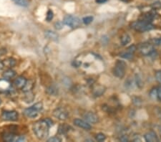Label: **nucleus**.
<instances>
[{
  "label": "nucleus",
  "mask_w": 161,
  "mask_h": 142,
  "mask_svg": "<svg viewBox=\"0 0 161 142\" xmlns=\"http://www.w3.org/2000/svg\"><path fill=\"white\" fill-rule=\"evenodd\" d=\"M16 139V135L14 133L12 132H5L2 134V139L4 141L11 142L14 141Z\"/></svg>",
  "instance_id": "obj_15"
},
{
  "label": "nucleus",
  "mask_w": 161,
  "mask_h": 142,
  "mask_svg": "<svg viewBox=\"0 0 161 142\" xmlns=\"http://www.w3.org/2000/svg\"><path fill=\"white\" fill-rule=\"evenodd\" d=\"M120 140L121 141L125 142V141H129V139H128V137H127V136L123 135V136H122V137H121L120 138Z\"/></svg>",
  "instance_id": "obj_36"
},
{
  "label": "nucleus",
  "mask_w": 161,
  "mask_h": 142,
  "mask_svg": "<svg viewBox=\"0 0 161 142\" xmlns=\"http://www.w3.org/2000/svg\"><path fill=\"white\" fill-rule=\"evenodd\" d=\"M54 117H55L57 119L60 120V121H64L67 119L69 116L68 111L63 108H57L56 109L54 110L53 113Z\"/></svg>",
  "instance_id": "obj_7"
},
{
  "label": "nucleus",
  "mask_w": 161,
  "mask_h": 142,
  "mask_svg": "<svg viewBox=\"0 0 161 142\" xmlns=\"http://www.w3.org/2000/svg\"><path fill=\"white\" fill-rule=\"evenodd\" d=\"M160 137H161V133H160Z\"/></svg>",
  "instance_id": "obj_41"
},
{
  "label": "nucleus",
  "mask_w": 161,
  "mask_h": 142,
  "mask_svg": "<svg viewBox=\"0 0 161 142\" xmlns=\"http://www.w3.org/2000/svg\"><path fill=\"white\" fill-rule=\"evenodd\" d=\"M93 17H91V16H89V17H84L83 19V22L85 24H89L93 22Z\"/></svg>",
  "instance_id": "obj_26"
},
{
  "label": "nucleus",
  "mask_w": 161,
  "mask_h": 142,
  "mask_svg": "<svg viewBox=\"0 0 161 142\" xmlns=\"http://www.w3.org/2000/svg\"><path fill=\"white\" fill-rule=\"evenodd\" d=\"M11 90V83L6 78L0 79V93H6Z\"/></svg>",
  "instance_id": "obj_9"
},
{
  "label": "nucleus",
  "mask_w": 161,
  "mask_h": 142,
  "mask_svg": "<svg viewBox=\"0 0 161 142\" xmlns=\"http://www.w3.org/2000/svg\"><path fill=\"white\" fill-rule=\"evenodd\" d=\"M150 96L152 99H156L158 97V90L157 88H154L150 92Z\"/></svg>",
  "instance_id": "obj_28"
},
{
  "label": "nucleus",
  "mask_w": 161,
  "mask_h": 142,
  "mask_svg": "<svg viewBox=\"0 0 161 142\" xmlns=\"http://www.w3.org/2000/svg\"><path fill=\"white\" fill-rule=\"evenodd\" d=\"M25 93V96L24 97V101L26 102V103H31L34 101V93H32V90L31 91H29V92H26Z\"/></svg>",
  "instance_id": "obj_19"
},
{
  "label": "nucleus",
  "mask_w": 161,
  "mask_h": 142,
  "mask_svg": "<svg viewBox=\"0 0 161 142\" xmlns=\"http://www.w3.org/2000/svg\"><path fill=\"white\" fill-rule=\"evenodd\" d=\"M83 117L86 121H88L89 123H91V124H96L99 121V118H98L97 116L92 112L85 113Z\"/></svg>",
  "instance_id": "obj_11"
},
{
  "label": "nucleus",
  "mask_w": 161,
  "mask_h": 142,
  "mask_svg": "<svg viewBox=\"0 0 161 142\" xmlns=\"http://www.w3.org/2000/svg\"><path fill=\"white\" fill-rule=\"evenodd\" d=\"M122 1H128V0H122Z\"/></svg>",
  "instance_id": "obj_39"
},
{
  "label": "nucleus",
  "mask_w": 161,
  "mask_h": 142,
  "mask_svg": "<svg viewBox=\"0 0 161 142\" xmlns=\"http://www.w3.org/2000/svg\"><path fill=\"white\" fill-rule=\"evenodd\" d=\"M1 99H0V104H1Z\"/></svg>",
  "instance_id": "obj_40"
},
{
  "label": "nucleus",
  "mask_w": 161,
  "mask_h": 142,
  "mask_svg": "<svg viewBox=\"0 0 161 142\" xmlns=\"http://www.w3.org/2000/svg\"><path fill=\"white\" fill-rule=\"evenodd\" d=\"M105 139H106V137L105 136V134H102V133L97 134L95 137V139L97 141H105Z\"/></svg>",
  "instance_id": "obj_24"
},
{
  "label": "nucleus",
  "mask_w": 161,
  "mask_h": 142,
  "mask_svg": "<svg viewBox=\"0 0 161 142\" xmlns=\"http://www.w3.org/2000/svg\"><path fill=\"white\" fill-rule=\"evenodd\" d=\"M140 52L142 55L145 56L150 55L154 52V47L151 44L144 43L140 45Z\"/></svg>",
  "instance_id": "obj_8"
},
{
  "label": "nucleus",
  "mask_w": 161,
  "mask_h": 142,
  "mask_svg": "<svg viewBox=\"0 0 161 142\" xmlns=\"http://www.w3.org/2000/svg\"><path fill=\"white\" fill-rule=\"evenodd\" d=\"M130 40H131V37L128 34L122 35L120 38L121 43H122V45H126L127 44H128L130 42Z\"/></svg>",
  "instance_id": "obj_21"
},
{
  "label": "nucleus",
  "mask_w": 161,
  "mask_h": 142,
  "mask_svg": "<svg viewBox=\"0 0 161 142\" xmlns=\"http://www.w3.org/2000/svg\"><path fill=\"white\" fill-rule=\"evenodd\" d=\"M25 138L24 137H22V136H19L17 139H15V141H25Z\"/></svg>",
  "instance_id": "obj_35"
},
{
  "label": "nucleus",
  "mask_w": 161,
  "mask_h": 142,
  "mask_svg": "<svg viewBox=\"0 0 161 142\" xmlns=\"http://www.w3.org/2000/svg\"><path fill=\"white\" fill-rule=\"evenodd\" d=\"M104 92H105L104 88L102 87V86H99V87H97V88H95L94 94L96 96H100Z\"/></svg>",
  "instance_id": "obj_22"
},
{
  "label": "nucleus",
  "mask_w": 161,
  "mask_h": 142,
  "mask_svg": "<svg viewBox=\"0 0 161 142\" xmlns=\"http://www.w3.org/2000/svg\"><path fill=\"white\" fill-rule=\"evenodd\" d=\"M144 138L146 141L147 142H158V136L156 135L154 131H150L147 132V134H145Z\"/></svg>",
  "instance_id": "obj_14"
},
{
  "label": "nucleus",
  "mask_w": 161,
  "mask_h": 142,
  "mask_svg": "<svg viewBox=\"0 0 161 142\" xmlns=\"http://www.w3.org/2000/svg\"><path fill=\"white\" fill-rule=\"evenodd\" d=\"M2 63L3 67L4 68H13L14 66H15L16 63V60L13 58H6L5 60L1 62Z\"/></svg>",
  "instance_id": "obj_13"
},
{
  "label": "nucleus",
  "mask_w": 161,
  "mask_h": 142,
  "mask_svg": "<svg viewBox=\"0 0 161 142\" xmlns=\"http://www.w3.org/2000/svg\"><path fill=\"white\" fill-rule=\"evenodd\" d=\"M52 125V121L49 118L39 120L33 124L32 129L38 139L45 140L49 136V127Z\"/></svg>",
  "instance_id": "obj_1"
},
{
  "label": "nucleus",
  "mask_w": 161,
  "mask_h": 142,
  "mask_svg": "<svg viewBox=\"0 0 161 142\" xmlns=\"http://www.w3.org/2000/svg\"><path fill=\"white\" fill-rule=\"evenodd\" d=\"M73 123H74V124L76 126L79 127V128H83V129L90 130V128H91V126H90V124H89L88 123L83 121V120L80 119V118H76V119H74V121H73Z\"/></svg>",
  "instance_id": "obj_10"
},
{
  "label": "nucleus",
  "mask_w": 161,
  "mask_h": 142,
  "mask_svg": "<svg viewBox=\"0 0 161 142\" xmlns=\"http://www.w3.org/2000/svg\"><path fill=\"white\" fill-rule=\"evenodd\" d=\"M16 75V72L14 71H13L12 68H8L7 71H5L3 73L2 76L4 78L6 79H9L12 78V77H14Z\"/></svg>",
  "instance_id": "obj_16"
},
{
  "label": "nucleus",
  "mask_w": 161,
  "mask_h": 142,
  "mask_svg": "<svg viewBox=\"0 0 161 142\" xmlns=\"http://www.w3.org/2000/svg\"><path fill=\"white\" fill-rule=\"evenodd\" d=\"M55 27L57 30H61L63 27V23L61 22H57L55 24Z\"/></svg>",
  "instance_id": "obj_32"
},
{
  "label": "nucleus",
  "mask_w": 161,
  "mask_h": 142,
  "mask_svg": "<svg viewBox=\"0 0 161 142\" xmlns=\"http://www.w3.org/2000/svg\"><path fill=\"white\" fill-rule=\"evenodd\" d=\"M19 114L16 111H4L1 113V118L4 121H15L18 119Z\"/></svg>",
  "instance_id": "obj_6"
},
{
  "label": "nucleus",
  "mask_w": 161,
  "mask_h": 142,
  "mask_svg": "<svg viewBox=\"0 0 161 142\" xmlns=\"http://www.w3.org/2000/svg\"><path fill=\"white\" fill-rule=\"evenodd\" d=\"M33 87H34L33 80H27L25 85H24V86L22 88V91L24 92V93H26V92L31 91L32 88H33Z\"/></svg>",
  "instance_id": "obj_17"
},
{
  "label": "nucleus",
  "mask_w": 161,
  "mask_h": 142,
  "mask_svg": "<svg viewBox=\"0 0 161 142\" xmlns=\"http://www.w3.org/2000/svg\"><path fill=\"white\" fill-rule=\"evenodd\" d=\"M70 126L67 125L66 124H61L59 126V128H58V133L60 134H65L70 131Z\"/></svg>",
  "instance_id": "obj_20"
},
{
  "label": "nucleus",
  "mask_w": 161,
  "mask_h": 142,
  "mask_svg": "<svg viewBox=\"0 0 161 142\" xmlns=\"http://www.w3.org/2000/svg\"><path fill=\"white\" fill-rule=\"evenodd\" d=\"M47 92L49 95H56L57 94V89L53 86H50L47 89Z\"/></svg>",
  "instance_id": "obj_27"
},
{
  "label": "nucleus",
  "mask_w": 161,
  "mask_h": 142,
  "mask_svg": "<svg viewBox=\"0 0 161 142\" xmlns=\"http://www.w3.org/2000/svg\"><path fill=\"white\" fill-rule=\"evenodd\" d=\"M126 64L122 60H118L114 68V75L119 78H122L125 75Z\"/></svg>",
  "instance_id": "obj_5"
},
{
  "label": "nucleus",
  "mask_w": 161,
  "mask_h": 142,
  "mask_svg": "<svg viewBox=\"0 0 161 142\" xmlns=\"http://www.w3.org/2000/svg\"><path fill=\"white\" fill-rule=\"evenodd\" d=\"M95 1L97 4H103L108 1V0H95Z\"/></svg>",
  "instance_id": "obj_38"
},
{
  "label": "nucleus",
  "mask_w": 161,
  "mask_h": 142,
  "mask_svg": "<svg viewBox=\"0 0 161 142\" xmlns=\"http://www.w3.org/2000/svg\"><path fill=\"white\" fill-rule=\"evenodd\" d=\"M136 50H137V48H136L135 45H131V46H130L128 48V50H127V52H130V53H131V54H133L135 52Z\"/></svg>",
  "instance_id": "obj_30"
},
{
  "label": "nucleus",
  "mask_w": 161,
  "mask_h": 142,
  "mask_svg": "<svg viewBox=\"0 0 161 142\" xmlns=\"http://www.w3.org/2000/svg\"><path fill=\"white\" fill-rule=\"evenodd\" d=\"M63 23L64 24H66V25L69 26V27L73 29L79 27L80 24H81L80 19L72 15L66 16L64 18Z\"/></svg>",
  "instance_id": "obj_4"
},
{
  "label": "nucleus",
  "mask_w": 161,
  "mask_h": 142,
  "mask_svg": "<svg viewBox=\"0 0 161 142\" xmlns=\"http://www.w3.org/2000/svg\"><path fill=\"white\" fill-rule=\"evenodd\" d=\"M61 141H62V139L57 137H52V138H49V139L47 140L48 142H60Z\"/></svg>",
  "instance_id": "obj_31"
},
{
  "label": "nucleus",
  "mask_w": 161,
  "mask_h": 142,
  "mask_svg": "<svg viewBox=\"0 0 161 142\" xmlns=\"http://www.w3.org/2000/svg\"><path fill=\"white\" fill-rule=\"evenodd\" d=\"M27 79L23 76H19L17 78L14 80V86H15L18 89H22V88L24 87L25 85L26 82H27Z\"/></svg>",
  "instance_id": "obj_12"
},
{
  "label": "nucleus",
  "mask_w": 161,
  "mask_h": 142,
  "mask_svg": "<svg viewBox=\"0 0 161 142\" xmlns=\"http://www.w3.org/2000/svg\"><path fill=\"white\" fill-rule=\"evenodd\" d=\"M158 90V99L161 101V87H159L158 88H157Z\"/></svg>",
  "instance_id": "obj_37"
},
{
  "label": "nucleus",
  "mask_w": 161,
  "mask_h": 142,
  "mask_svg": "<svg viewBox=\"0 0 161 142\" xmlns=\"http://www.w3.org/2000/svg\"><path fill=\"white\" fill-rule=\"evenodd\" d=\"M153 44L156 45H158V46H160L161 45V37L156 38V39H153Z\"/></svg>",
  "instance_id": "obj_33"
},
{
  "label": "nucleus",
  "mask_w": 161,
  "mask_h": 142,
  "mask_svg": "<svg viewBox=\"0 0 161 142\" xmlns=\"http://www.w3.org/2000/svg\"><path fill=\"white\" fill-rule=\"evenodd\" d=\"M133 54L130 53V52H123V53L121 54L120 56L122 57V58H126V59H130L131 58H133Z\"/></svg>",
  "instance_id": "obj_29"
},
{
  "label": "nucleus",
  "mask_w": 161,
  "mask_h": 142,
  "mask_svg": "<svg viewBox=\"0 0 161 142\" xmlns=\"http://www.w3.org/2000/svg\"><path fill=\"white\" fill-rule=\"evenodd\" d=\"M131 27L135 30L136 31L143 33V32L150 31V30H153L154 28V26L149 22L141 20V21H137L133 22L132 24Z\"/></svg>",
  "instance_id": "obj_3"
},
{
  "label": "nucleus",
  "mask_w": 161,
  "mask_h": 142,
  "mask_svg": "<svg viewBox=\"0 0 161 142\" xmlns=\"http://www.w3.org/2000/svg\"><path fill=\"white\" fill-rule=\"evenodd\" d=\"M151 8L154 10H160L161 9V1H155L154 3L151 4Z\"/></svg>",
  "instance_id": "obj_23"
},
{
  "label": "nucleus",
  "mask_w": 161,
  "mask_h": 142,
  "mask_svg": "<svg viewBox=\"0 0 161 142\" xmlns=\"http://www.w3.org/2000/svg\"><path fill=\"white\" fill-rule=\"evenodd\" d=\"M42 108H43V105L41 102H39V103H35L34 105L30 107V108H26L24 111V114L27 118H36L39 113L42 111Z\"/></svg>",
  "instance_id": "obj_2"
},
{
  "label": "nucleus",
  "mask_w": 161,
  "mask_h": 142,
  "mask_svg": "<svg viewBox=\"0 0 161 142\" xmlns=\"http://www.w3.org/2000/svg\"><path fill=\"white\" fill-rule=\"evenodd\" d=\"M53 16H54V14H53V12L51 10H48L47 13V17H46V20L47 22H50L51 20L53 19Z\"/></svg>",
  "instance_id": "obj_25"
},
{
  "label": "nucleus",
  "mask_w": 161,
  "mask_h": 142,
  "mask_svg": "<svg viewBox=\"0 0 161 142\" xmlns=\"http://www.w3.org/2000/svg\"><path fill=\"white\" fill-rule=\"evenodd\" d=\"M45 35L47 39H52V40H57L58 39V35L56 33L51 30H47L45 31Z\"/></svg>",
  "instance_id": "obj_18"
},
{
  "label": "nucleus",
  "mask_w": 161,
  "mask_h": 142,
  "mask_svg": "<svg viewBox=\"0 0 161 142\" xmlns=\"http://www.w3.org/2000/svg\"><path fill=\"white\" fill-rule=\"evenodd\" d=\"M156 77L158 81L161 83V71H158L156 73Z\"/></svg>",
  "instance_id": "obj_34"
}]
</instances>
